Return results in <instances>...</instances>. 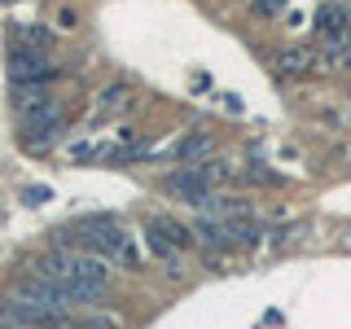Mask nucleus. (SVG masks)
Returning a JSON list of instances; mask_svg holds the SVG:
<instances>
[{
	"instance_id": "1",
	"label": "nucleus",
	"mask_w": 351,
	"mask_h": 329,
	"mask_svg": "<svg viewBox=\"0 0 351 329\" xmlns=\"http://www.w3.org/2000/svg\"><path fill=\"white\" fill-rule=\"evenodd\" d=\"M71 233L80 237V250H93V255H101L110 268H123V272L141 268V250L132 246V237H128L110 215H84V219H75Z\"/></svg>"
},
{
	"instance_id": "2",
	"label": "nucleus",
	"mask_w": 351,
	"mask_h": 329,
	"mask_svg": "<svg viewBox=\"0 0 351 329\" xmlns=\"http://www.w3.org/2000/svg\"><path fill=\"white\" fill-rule=\"evenodd\" d=\"M58 75V66L49 62V53H36V49H9V80L18 88H44Z\"/></svg>"
},
{
	"instance_id": "3",
	"label": "nucleus",
	"mask_w": 351,
	"mask_h": 329,
	"mask_svg": "<svg viewBox=\"0 0 351 329\" xmlns=\"http://www.w3.org/2000/svg\"><path fill=\"white\" fill-rule=\"evenodd\" d=\"M162 184H167V193L171 197H180V202H189V206H202L206 202V197H211L215 189H211V184H206L202 180V171H197V167H184V171H171L167 175V180H162Z\"/></svg>"
},
{
	"instance_id": "4",
	"label": "nucleus",
	"mask_w": 351,
	"mask_h": 329,
	"mask_svg": "<svg viewBox=\"0 0 351 329\" xmlns=\"http://www.w3.org/2000/svg\"><path fill=\"white\" fill-rule=\"evenodd\" d=\"M316 40H321L325 49L351 40V14H347V5H325L321 14H316Z\"/></svg>"
},
{
	"instance_id": "5",
	"label": "nucleus",
	"mask_w": 351,
	"mask_h": 329,
	"mask_svg": "<svg viewBox=\"0 0 351 329\" xmlns=\"http://www.w3.org/2000/svg\"><path fill=\"white\" fill-rule=\"evenodd\" d=\"M145 237H158V241H167V246L176 250H189L193 246V228H184L180 219H171V215H149L145 219Z\"/></svg>"
},
{
	"instance_id": "6",
	"label": "nucleus",
	"mask_w": 351,
	"mask_h": 329,
	"mask_svg": "<svg viewBox=\"0 0 351 329\" xmlns=\"http://www.w3.org/2000/svg\"><path fill=\"white\" fill-rule=\"evenodd\" d=\"M97 106L106 110V114H128L132 106H136V97H132V88L128 84H110L97 93Z\"/></svg>"
},
{
	"instance_id": "7",
	"label": "nucleus",
	"mask_w": 351,
	"mask_h": 329,
	"mask_svg": "<svg viewBox=\"0 0 351 329\" xmlns=\"http://www.w3.org/2000/svg\"><path fill=\"white\" fill-rule=\"evenodd\" d=\"M316 66V53L312 49H281L277 53V71L281 75H307Z\"/></svg>"
},
{
	"instance_id": "8",
	"label": "nucleus",
	"mask_w": 351,
	"mask_h": 329,
	"mask_svg": "<svg viewBox=\"0 0 351 329\" xmlns=\"http://www.w3.org/2000/svg\"><path fill=\"white\" fill-rule=\"evenodd\" d=\"M71 329H123V325H119L114 312H97V307H93V312H75Z\"/></svg>"
},
{
	"instance_id": "9",
	"label": "nucleus",
	"mask_w": 351,
	"mask_h": 329,
	"mask_svg": "<svg viewBox=\"0 0 351 329\" xmlns=\"http://www.w3.org/2000/svg\"><path fill=\"white\" fill-rule=\"evenodd\" d=\"M206 149H211V136H206V132H193V136L180 141V149H176V154H180V162H189V167H193V158H202Z\"/></svg>"
},
{
	"instance_id": "10",
	"label": "nucleus",
	"mask_w": 351,
	"mask_h": 329,
	"mask_svg": "<svg viewBox=\"0 0 351 329\" xmlns=\"http://www.w3.org/2000/svg\"><path fill=\"white\" fill-rule=\"evenodd\" d=\"M14 49H36V53H44V49H49V31H40V27H31V22H22Z\"/></svg>"
},
{
	"instance_id": "11",
	"label": "nucleus",
	"mask_w": 351,
	"mask_h": 329,
	"mask_svg": "<svg viewBox=\"0 0 351 329\" xmlns=\"http://www.w3.org/2000/svg\"><path fill=\"white\" fill-rule=\"evenodd\" d=\"M285 5H290V0H255V14H263V18H272V14H281Z\"/></svg>"
},
{
	"instance_id": "12",
	"label": "nucleus",
	"mask_w": 351,
	"mask_h": 329,
	"mask_svg": "<svg viewBox=\"0 0 351 329\" xmlns=\"http://www.w3.org/2000/svg\"><path fill=\"white\" fill-rule=\"evenodd\" d=\"M27 202H36V206L49 202V189H27Z\"/></svg>"
}]
</instances>
